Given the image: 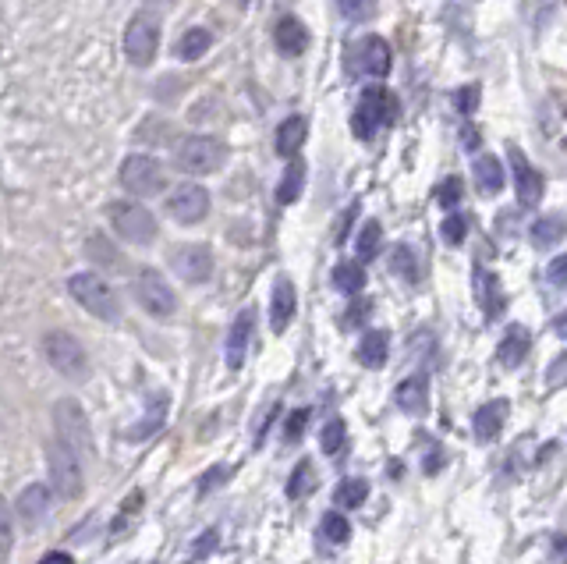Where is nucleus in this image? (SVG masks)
Segmentation results:
<instances>
[{
  "instance_id": "nucleus-1",
  "label": "nucleus",
  "mask_w": 567,
  "mask_h": 564,
  "mask_svg": "<svg viewBox=\"0 0 567 564\" xmlns=\"http://www.w3.org/2000/svg\"><path fill=\"white\" fill-rule=\"evenodd\" d=\"M397 114H401V103H397V96L390 93V89L383 86H373L362 93V100H358L355 107V118H351V132L358 135V139H373L380 128L394 125Z\"/></svg>"
},
{
  "instance_id": "nucleus-2",
  "label": "nucleus",
  "mask_w": 567,
  "mask_h": 564,
  "mask_svg": "<svg viewBox=\"0 0 567 564\" xmlns=\"http://www.w3.org/2000/svg\"><path fill=\"white\" fill-rule=\"evenodd\" d=\"M54 426H57V440L68 444L78 458H93L96 444H93V426H89L86 408L78 405L75 398H61L54 405Z\"/></svg>"
},
{
  "instance_id": "nucleus-3",
  "label": "nucleus",
  "mask_w": 567,
  "mask_h": 564,
  "mask_svg": "<svg viewBox=\"0 0 567 564\" xmlns=\"http://www.w3.org/2000/svg\"><path fill=\"white\" fill-rule=\"evenodd\" d=\"M68 291L78 306L86 309L89 316H96V320L117 323V316H121V302H117L114 288L100 274H75L68 281Z\"/></svg>"
},
{
  "instance_id": "nucleus-4",
  "label": "nucleus",
  "mask_w": 567,
  "mask_h": 564,
  "mask_svg": "<svg viewBox=\"0 0 567 564\" xmlns=\"http://www.w3.org/2000/svg\"><path fill=\"white\" fill-rule=\"evenodd\" d=\"M47 469H50V486H54V494L61 501H75L82 494V486H86V472H82V458L71 451L68 444L54 440L47 447Z\"/></svg>"
},
{
  "instance_id": "nucleus-5",
  "label": "nucleus",
  "mask_w": 567,
  "mask_h": 564,
  "mask_svg": "<svg viewBox=\"0 0 567 564\" xmlns=\"http://www.w3.org/2000/svg\"><path fill=\"white\" fill-rule=\"evenodd\" d=\"M43 352H47V362L61 376H68V380H86L89 355L75 334H68V330H50V334L43 337Z\"/></svg>"
},
{
  "instance_id": "nucleus-6",
  "label": "nucleus",
  "mask_w": 567,
  "mask_h": 564,
  "mask_svg": "<svg viewBox=\"0 0 567 564\" xmlns=\"http://www.w3.org/2000/svg\"><path fill=\"white\" fill-rule=\"evenodd\" d=\"M227 160V149L213 135H192V139H181L174 149V164L185 174H213L220 171V164Z\"/></svg>"
},
{
  "instance_id": "nucleus-7",
  "label": "nucleus",
  "mask_w": 567,
  "mask_h": 564,
  "mask_svg": "<svg viewBox=\"0 0 567 564\" xmlns=\"http://www.w3.org/2000/svg\"><path fill=\"white\" fill-rule=\"evenodd\" d=\"M156 47H160V15L156 11H135L132 22L125 29V54L135 68H149L156 61Z\"/></svg>"
},
{
  "instance_id": "nucleus-8",
  "label": "nucleus",
  "mask_w": 567,
  "mask_h": 564,
  "mask_svg": "<svg viewBox=\"0 0 567 564\" xmlns=\"http://www.w3.org/2000/svg\"><path fill=\"white\" fill-rule=\"evenodd\" d=\"M110 224H114L117 235L132 245L156 242V217L142 203H132V199H114L110 203Z\"/></svg>"
},
{
  "instance_id": "nucleus-9",
  "label": "nucleus",
  "mask_w": 567,
  "mask_h": 564,
  "mask_svg": "<svg viewBox=\"0 0 567 564\" xmlns=\"http://www.w3.org/2000/svg\"><path fill=\"white\" fill-rule=\"evenodd\" d=\"M135 298H139V306L146 309L149 316H156V320H167V316H174V309H178V295H174V288L164 281V274L160 270H139L135 274Z\"/></svg>"
},
{
  "instance_id": "nucleus-10",
  "label": "nucleus",
  "mask_w": 567,
  "mask_h": 564,
  "mask_svg": "<svg viewBox=\"0 0 567 564\" xmlns=\"http://www.w3.org/2000/svg\"><path fill=\"white\" fill-rule=\"evenodd\" d=\"M121 185H125L135 199H149V196H160V192H164L167 174L153 157L135 153V157H128L125 164H121Z\"/></svg>"
},
{
  "instance_id": "nucleus-11",
  "label": "nucleus",
  "mask_w": 567,
  "mask_h": 564,
  "mask_svg": "<svg viewBox=\"0 0 567 564\" xmlns=\"http://www.w3.org/2000/svg\"><path fill=\"white\" fill-rule=\"evenodd\" d=\"M348 61H351V71H355V75L383 79V75H390L394 57H390L387 40H380V36H366V40H358L355 47L348 50Z\"/></svg>"
},
{
  "instance_id": "nucleus-12",
  "label": "nucleus",
  "mask_w": 567,
  "mask_h": 564,
  "mask_svg": "<svg viewBox=\"0 0 567 564\" xmlns=\"http://www.w3.org/2000/svg\"><path fill=\"white\" fill-rule=\"evenodd\" d=\"M167 213H171L178 224H199L206 213H210V192L202 185H181L178 192L171 196V203H167Z\"/></svg>"
},
{
  "instance_id": "nucleus-13",
  "label": "nucleus",
  "mask_w": 567,
  "mask_h": 564,
  "mask_svg": "<svg viewBox=\"0 0 567 564\" xmlns=\"http://www.w3.org/2000/svg\"><path fill=\"white\" fill-rule=\"evenodd\" d=\"M511 174H514V188H518V203L521 206H539L546 181H543V174L529 164V157H525L518 146H511Z\"/></svg>"
},
{
  "instance_id": "nucleus-14",
  "label": "nucleus",
  "mask_w": 567,
  "mask_h": 564,
  "mask_svg": "<svg viewBox=\"0 0 567 564\" xmlns=\"http://www.w3.org/2000/svg\"><path fill=\"white\" fill-rule=\"evenodd\" d=\"M174 270H178L181 281L202 284L213 277V252L206 245H181L174 249Z\"/></svg>"
},
{
  "instance_id": "nucleus-15",
  "label": "nucleus",
  "mask_w": 567,
  "mask_h": 564,
  "mask_svg": "<svg viewBox=\"0 0 567 564\" xmlns=\"http://www.w3.org/2000/svg\"><path fill=\"white\" fill-rule=\"evenodd\" d=\"M252 330H256V309H241L231 323V334H227V366L241 369L245 366V355H249V341H252Z\"/></svg>"
},
{
  "instance_id": "nucleus-16",
  "label": "nucleus",
  "mask_w": 567,
  "mask_h": 564,
  "mask_svg": "<svg viewBox=\"0 0 567 564\" xmlns=\"http://www.w3.org/2000/svg\"><path fill=\"white\" fill-rule=\"evenodd\" d=\"M50 511V490L43 483H29L15 501V518L25 529H36Z\"/></svg>"
},
{
  "instance_id": "nucleus-17",
  "label": "nucleus",
  "mask_w": 567,
  "mask_h": 564,
  "mask_svg": "<svg viewBox=\"0 0 567 564\" xmlns=\"http://www.w3.org/2000/svg\"><path fill=\"white\" fill-rule=\"evenodd\" d=\"M295 309H298V295H295V284L288 277H280L273 284V298H270V330L273 334H284L295 320Z\"/></svg>"
},
{
  "instance_id": "nucleus-18",
  "label": "nucleus",
  "mask_w": 567,
  "mask_h": 564,
  "mask_svg": "<svg viewBox=\"0 0 567 564\" xmlns=\"http://www.w3.org/2000/svg\"><path fill=\"white\" fill-rule=\"evenodd\" d=\"M504 419H507V401L497 398V401H486L472 416V433L479 444H493L504 430Z\"/></svg>"
},
{
  "instance_id": "nucleus-19",
  "label": "nucleus",
  "mask_w": 567,
  "mask_h": 564,
  "mask_svg": "<svg viewBox=\"0 0 567 564\" xmlns=\"http://www.w3.org/2000/svg\"><path fill=\"white\" fill-rule=\"evenodd\" d=\"M394 401L401 412H408V416H426L429 408V380L422 373L408 376V380H401L394 391Z\"/></svg>"
},
{
  "instance_id": "nucleus-20",
  "label": "nucleus",
  "mask_w": 567,
  "mask_h": 564,
  "mask_svg": "<svg viewBox=\"0 0 567 564\" xmlns=\"http://www.w3.org/2000/svg\"><path fill=\"white\" fill-rule=\"evenodd\" d=\"M273 43L284 57H302L305 47H309V29H305L298 18H280L277 29H273Z\"/></svg>"
},
{
  "instance_id": "nucleus-21",
  "label": "nucleus",
  "mask_w": 567,
  "mask_h": 564,
  "mask_svg": "<svg viewBox=\"0 0 567 564\" xmlns=\"http://www.w3.org/2000/svg\"><path fill=\"white\" fill-rule=\"evenodd\" d=\"M529 348H532V337H529V330L521 327V323H514V327H507V330H504V337H500V348H497V359H500V366H507V369L521 366V362H525V355H529Z\"/></svg>"
},
{
  "instance_id": "nucleus-22",
  "label": "nucleus",
  "mask_w": 567,
  "mask_h": 564,
  "mask_svg": "<svg viewBox=\"0 0 567 564\" xmlns=\"http://www.w3.org/2000/svg\"><path fill=\"white\" fill-rule=\"evenodd\" d=\"M305 135H309V118L305 114H291V118H284L277 125V153L280 157H295L298 149L305 146Z\"/></svg>"
},
{
  "instance_id": "nucleus-23",
  "label": "nucleus",
  "mask_w": 567,
  "mask_h": 564,
  "mask_svg": "<svg viewBox=\"0 0 567 564\" xmlns=\"http://www.w3.org/2000/svg\"><path fill=\"white\" fill-rule=\"evenodd\" d=\"M475 298H479V306H482V313L490 316H500L504 313V306H507V298H504V291H500V281H497V274H490V270H475Z\"/></svg>"
},
{
  "instance_id": "nucleus-24",
  "label": "nucleus",
  "mask_w": 567,
  "mask_h": 564,
  "mask_svg": "<svg viewBox=\"0 0 567 564\" xmlns=\"http://www.w3.org/2000/svg\"><path fill=\"white\" fill-rule=\"evenodd\" d=\"M475 185H479L482 196H497L500 188H504V167H500V160L493 157V153H486V157H475Z\"/></svg>"
},
{
  "instance_id": "nucleus-25",
  "label": "nucleus",
  "mask_w": 567,
  "mask_h": 564,
  "mask_svg": "<svg viewBox=\"0 0 567 564\" xmlns=\"http://www.w3.org/2000/svg\"><path fill=\"white\" fill-rule=\"evenodd\" d=\"M564 235H567V217H560V213L539 217L532 224V245L536 249H553L557 242H564Z\"/></svg>"
},
{
  "instance_id": "nucleus-26",
  "label": "nucleus",
  "mask_w": 567,
  "mask_h": 564,
  "mask_svg": "<svg viewBox=\"0 0 567 564\" xmlns=\"http://www.w3.org/2000/svg\"><path fill=\"white\" fill-rule=\"evenodd\" d=\"M387 352H390V334L387 330H369L362 337V345H358V362L369 369H380L387 362Z\"/></svg>"
},
{
  "instance_id": "nucleus-27",
  "label": "nucleus",
  "mask_w": 567,
  "mask_h": 564,
  "mask_svg": "<svg viewBox=\"0 0 567 564\" xmlns=\"http://www.w3.org/2000/svg\"><path fill=\"white\" fill-rule=\"evenodd\" d=\"M302 185H305V164H302V160H291L288 171H284V178H280V185H277V203L280 206L298 203V196H302Z\"/></svg>"
},
{
  "instance_id": "nucleus-28",
  "label": "nucleus",
  "mask_w": 567,
  "mask_h": 564,
  "mask_svg": "<svg viewBox=\"0 0 567 564\" xmlns=\"http://www.w3.org/2000/svg\"><path fill=\"white\" fill-rule=\"evenodd\" d=\"M334 288L344 291V295H358V291L366 288V270H362V263H355V259L337 263L334 267Z\"/></svg>"
},
{
  "instance_id": "nucleus-29",
  "label": "nucleus",
  "mask_w": 567,
  "mask_h": 564,
  "mask_svg": "<svg viewBox=\"0 0 567 564\" xmlns=\"http://www.w3.org/2000/svg\"><path fill=\"white\" fill-rule=\"evenodd\" d=\"M319 540L330 543V547H344V543L351 540L348 518L337 515V511H327V515H323V522H319Z\"/></svg>"
},
{
  "instance_id": "nucleus-30",
  "label": "nucleus",
  "mask_w": 567,
  "mask_h": 564,
  "mask_svg": "<svg viewBox=\"0 0 567 564\" xmlns=\"http://www.w3.org/2000/svg\"><path fill=\"white\" fill-rule=\"evenodd\" d=\"M210 47H213L210 32H206V29H188L185 36L178 40V47H174V50H178L181 61H199V57L206 54Z\"/></svg>"
},
{
  "instance_id": "nucleus-31",
  "label": "nucleus",
  "mask_w": 567,
  "mask_h": 564,
  "mask_svg": "<svg viewBox=\"0 0 567 564\" xmlns=\"http://www.w3.org/2000/svg\"><path fill=\"white\" fill-rule=\"evenodd\" d=\"M86 256L93 259L96 267H107V270H121V267H125V263H121V252H117L103 235L89 238V242H86Z\"/></svg>"
},
{
  "instance_id": "nucleus-32",
  "label": "nucleus",
  "mask_w": 567,
  "mask_h": 564,
  "mask_svg": "<svg viewBox=\"0 0 567 564\" xmlns=\"http://www.w3.org/2000/svg\"><path fill=\"white\" fill-rule=\"evenodd\" d=\"M312 490H316V469H312V462H298L288 479V497L291 501H302Z\"/></svg>"
},
{
  "instance_id": "nucleus-33",
  "label": "nucleus",
  "mask_w": 567,
  "mask_h": 564,
  "mask_svg": "<svg viewBox=\"0 0 567 564\" xmlns=\"http://www.w3.org/2000/svg\"><path fill=\"white\" fill-rule=\"evenodd\" d=\"M366 497H369L366 479H341V486L334 490V501L341 504V508H362Z\"/></svg>"
},
{
  "instance_id": "nucleus-34",
  "label": "nucleus",
  "mask_w": 567,
  "mask_h": 564,
  "mask_svg": "<svg viewBox=\"0 0 567 564\" xmlns=\"http://www.w3.org/2000/svg\"><path fill=\"white\" fill-rule=\"evenodd\" d=\"M380 242H383L380 220H366L362 231H358V259H373L380 252Z\"/></svg>"
},
{
  "instance_id": "nucleus-35",
  "label": "nucleus",
  "mask_w": 567,
  "mask_h": 564,
  "mask_svg": "<svg viewBox=\"0 0 567 564\" xmlns=\"http://www.w3.org/2000/svg\"><path fill=\"white\" fill-rule=\"evenodd\" d=\"M11 547H15V511L0 497V561H8Z\"/></svg>"
},
{
  "instance_id": "nucleus-36",
  "label": "nucleus",
  "mask_w": 567,
  "mask_h": 564,
  "mask_svg": "<svg viewBox=\"0 0 567 564\" xmlns=\"http://www.w3.org/2000/svg\"><path fill=\"white\" fill-rule=\"evenodd\" d=\"M390 270H394L397 277H404V281H419V263H415L412 249L408 245H397L394 256H390Z\"/></svg>"
},
{
  "instance_id": "nucleus-37",
  "label": "nucleus",
  "mask_w": 567,
  "mask_h": 564,
  "mask_svg": "<svg viewBox=\"0 0 567 564\" xmlns=\"http://www.w3.org/2000/svg\"><path fill=\"white\" fill-rule=\"evenodd\" d=\"M164 416H167V394H164V398H156V408H153V412H149L146 419H142L139 426H132V433H128V437H132V440H146V437H153L156 426L164 423Z\"/></svg>"
},
{
  "instance_id": "nucleus-38",
  "label": "nucleus",
  "mask_w": 567,
  "mask_h": 564,
  "mask_svg": "<svg viewBox=\"0 0 567 564\" xmlns=\"http://www.w3.org/2000/svg\"><path fill=\"white\" fill-rule=\"evenodd\" d=\"M344 419H330L327 426H323V433H319V447L327 451V455H337L341 451V444H344Z\"/></svg>"
},
{
  "instance_id": "nucleus-39",
  "label": "nucleus",
  "mask_w": 567,
  "mask_h": 564,
  "mask_svg": "<svg viewBox=\"0 0 567 564\" xmlns=\"http://www.w3.org/2000/svg\"><path fill=\"white\" fill-rule=\"evenodd\" d=\"M337 8H341V15L351 18V22H366L376 11V0H337Z\"/></svg>"
},
{
  "instance_id": "nucleus-40",
  "label": "nucleus",
  "mask_w": 567,
  "mask_h": 564,
  "mask_svg": "<svg viewBox=\"0 0 567 564\" xmlns=\"http://www.w3.org/2000/svg\"><path fill=\"white\" fill-rule=\"evenodd\" d=\"M309 408H295L288 416V423H284V440L288 444H295V440H302V433H305V426H309Z\"/></svg>"
},
{
  "instance_id": "nucleus-41",
  "label": "nucleus",
  "mask_w": 567,
  "mask_h": 564,
  "mask_svg": "<svg viewBox=\"0 0 567 564\" xmlns=\"http://www.w3.org/2000/svg\"><path fill=\"white\" fill-rule=\"evenodd\" d=\"M440 235H443V242H447V245H461V242H465V235H468V220L461 217V213H458V217H447V220H443Z\"/></svg>"
},
{
  "instance_id": "nucleus-42",
  "label": "nucleus",
  "mask_w": 567,
  "mask_h": 564,
  "mask_svg": "<svg viewBox=\"0 0 567 564\" xmlns=\"http://www.w3.org/2000/svg\"><path fill=\"white\" fill-rule=\"evenodd\" d=\"M436 199H440L443 210H454L461 203V178H447L440 188H436Z\"/></svg>"
},
{
  "instance_id": "nucleus-43",
  "label": "nucleus",
  "mask_w": 567,
  "mask_h": 564,
  "mask_svg": "<svg viewBox=\"0 0 567 564\" xmlns=\"http://www.w3.org/2000/svg\"><path fill=\"white\" fill-rule=\"evenodd\" d=\"M479 100H482L479 86H465V89H458V96H454V107H458L465 118H472L475 110H479Z\"/></svg>"
},
{
  "instance_id": "nucleus-44",
  "label": "nucleus",
  "mask_w": 567,
  "mask_h": 564,
  "mask_svg": "<svg viewBox=\"0 0 567 564\" xmlns=\"http://www.w3.org/2000/svg\"><path fill=\"white\" fill-rule=\"evenodd\" d=\"M546 281L557 284V288H564L567 284V252L557 259H550V267H546Z\"/></svg>"
},
{
  "instance_id": "nucleus-45",
  "label": "nucleus",
  "mask_w": 567,
  "mask_h": 564,
  "mask_svg": "<svg viewBox=\"0 0 567 564\" xmlns=\"http://www.w3.org/2000/svg\"><path fill=\"white\" fill-rule=\"evenodd\" d=\"M564 384H567V352L560 355L557 362H553L550 376H546V387H550V391H557V387H564Z\"/></svg>"
},
{
  "instance_id": "nucleus-46",
  "label": "nucleus",
  "mask_w": 567,
  "mask_h": 564,
  "mask_svg": "<svg viewBox=\"0 0 567 564\" xmlns=\"http://www.w3.org/2000/svg\"><path fill=\"white\" fill-rule=\"evenodd\" d=\"M461 142H465V149H479V132L472 125H465L461 128Z\"/></svg>"
},
{
  "instance_id": "nucleus-47",
  "label": "nucleus",
  "mask_w": 567,
  "mask_h": 564,
  "mask_svg": "<svg viewBox=\"0 0 567 564\" xmlns=\"http://www.w3.org/2000/svg\"><path fill=\"white\" fill-rule=\"evenodd\" d=\"M369 309V302H362V306H351V313H348V320H344V327H355L358 320H362V313Z\"/></svg>"
},
{
  "instance_id": "nucleus-48",
  "label": "nucleus",
  "mask_w": 567,
  "mask_h": 564,
  "mask_svg": "<svg viewBox=\"0 0 567 564\" xmlns=\"http://www.w3.org/2000/svg\"><path fill=\"white\" fill-rule=\"evenodd\" d=\"M213 543H217V533H206V536H202V540H199V550H195V557L210 554V550H213Z\"/></svg>"
},
{
  "instance_id": "nucleus-49",
  "label": "nucleus",
  "mask_w": 567,
  "mask_h": 564,
  "mask_svg": "<svg viewBox=\"0 0 567 564\" xmlns=\"http://www.w3.org/2000/svg\"><path fill=\"white\" fill-rule=\"evenodd\" d=\"M50 561H54V564H71V557L61 554V550H50V554L43 557V564H50Z\"/></svg>"
},
{
  "instance_id": "nucleus-50",
  "label": "nucleus",
  "mask_w": 567,
  "mask_h": 564,
  "mask_svg": "<svg viewBox=\"0 0 567 564\" xmlns=\"http://www.w3.org/2000/svg\"><path fill=\"white\" fill-rule=\"evenodd\" d=\"M553 330H557V334H560V337H564V341H567V309H564V313L557 316V323H553Z\"/></svg>"
},
{
  "instance_id": "nucleus-51",
  "label": "nucleus",
  "mask_w": 567,
  "mask_h": 564,
  "mask_svg": "<svg viewBox=\"0 0 567 564\" xmlns=\"http://www.w3.org/2000/svg\"><path fill=\"white\" fill-rule=\"evenodd\" d=\"M553 554H567V536H553Z\"/></svg>"
},
{
  "instance_id": "nucleus-52",
  "label": "nucleus",
  "mask_w": 567,
  "mask_h": 564,
  "mask_svg": "<svg viewBox=\"0 0 567 564\" xmlns=\"http://www.w3.org/2000/svg\"><path fill=\"white\" fill-rule=\"evenodd\" d=\"M149 4H156V8H171L174 0H149Z\"/></svg>"
}]
</instances>
